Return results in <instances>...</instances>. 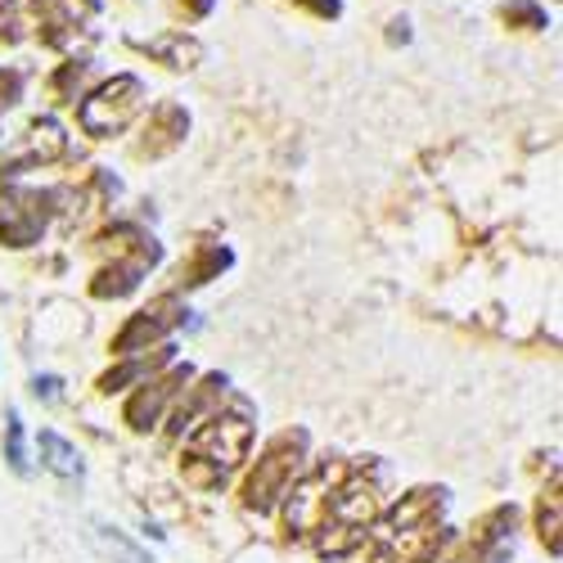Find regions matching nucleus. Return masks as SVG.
<instances>
[{
	"mask_svg": "<svg viewBox=\"0 0 563 563\" xmlns=\"http://www.w3.org/2000/svg\"><path fill=\"white\" fill-rule=\"evenodd\" d=\"M302 451H307V433H285V438H275V442L266 446V455L257 460V474H253L249 487H244L249 509L271 514L279 500H285V492H289V483H294V474H298Z\"/></svg>",
	"mask_w": 563,
	"mask_h": 563,
	"instance_id": "1",
	"label": "nucleus"
},
{
	"mask_svg": "<svg viewBox=\"0 0 563 563\" xmlns=\"http://www.w3.org/2000/svg\"><path fill=\"white\" fill-rule=\"evenodd\" d=\"M140 104H145V81L140 77H113L81 104V126L104 140V135L122 131L140 113Z\"/></svg>",
	"mask_w": 563,
	"mask_h": 563,
	"instance_id": "2",
	"label": "nucleus"
},
{
	"mask_svg": "<svg viewBox=\"0 0 563 563\" xmlns=\"http://www.w3.org/2000/svg\"><path fill=\"white\" fill-rule=\"evenodd\" d=\"M249 451H253V424L240 415H208L203 424L190 433V455L212 460L217 468L244 464Z\"/></svg>",
	"mask_w": 563,
	"mask_h": 563,
	"instance_id": "3",
	"label": "nucleus"
},
{
	"mask_svg": "<svg viewBox=\"0 0 563 563\" xmlns=\"http://www.w3.org/2000/svg\"><path fill=\"white\" fill-rule=\"evenodd\" d=\"M190 365H176L167 379H140V393L126 401V424L135 429V433H145V429H154L158 419H163V410H167V401L176 397V388L180 384H190Z\"/></svg>",
	"mask_w": 563,
	"mask_h": 563,
	"instance_id": "4",
	"label": "nucleus"
},
{
	"mask_svg": "<svg viewBox=\"0 0 563 563\" xmlns=\"http://www.w3.org/2000/svg\"><path fill=\"white\" fill-rule=\"evenodd\" d=\"M289 505H285V519H289V532H316L324 523V505H330V478L324 474H311L302 478L294 492H285Z\"/></svg>",
	"mask_w": 563,
	"mask_h": 563,
	"instance_id": "5",
	"label": "nucleus"
},
{
	"mask_svg": "<svg viewBox=\"0 0 563 563\" xmlns=\"http://www.w3.org/2000/svg\"><path fill=\"white\" fill-rule=\"evenodd\" d=\"M374 514H379V500H374L369 487H343V492H330V505H324V519H334L343 528H365Z\"/></svg>",
	"mask_w": 563,
	"mask_h": 563,
	"instance_id": "6",
	"label": "nucleus"
},
{
	"mask_svg": "<svg viewBox=\"0 0 563 563\" xmlns=\"http://www.w3.org/2000/svg\"><path fill=\"white\" fill-rule=\"evenodd\" d=\"M36 451H41V464L51 468V474H59V478H81L86 474L81 451L64 433H55V429H41L36 433Z\"/></svg>",
	"mask_w": 563,
	"mask_h": 563,
	"instance_id": "7",
	"label": "nucleus"
},
{
	"mask_svg": "<svg viewBox=\"0 0 563 563\" xmlns=\"http://www.w3.org/2000/svg\"><path fill=\"white\" fill-rule=\"evenodd\" d=\"M167 302L163 307H154V311H140V316H131V324L113 339V352L118 356H131V352H145L150 343H158L163 334H167Z\"/></svg>",
	"mask_w": 563,
	"mask_h": 563,
	"instance_id": "8",
	"label": "nucleus"
},
{
	"mask_svg": "<svg viewBox=\"0 0 563 563\" xmlns=\"http://www.w3.org/2000/svg\"><path fill=\"white\" fill-rule=\"evenodd\" d=\"M140 279H145V262H118L109 271H100V279L90 285L96 298H126L140 289Z\"/></svg>",
	"mask_w": 563,
	"mask_h": 563,
	"instance_id": "9",
	"label": "nucleus"
},
{
	"mask_svg": "<svg viewBox=\"0 0 563 563\" xmlns=\"http://www.w3.org/2000/svg\"><path fill=\"white\" fill-rule=\"evenodd\" d=\"M68 150V140H64V126L55 122V118H41V122H32V135H27V163H51V158H59Z\"/></svg>",
	"mask_w": 563,
	"mask_h": 563,
	"instance_id": "10",
	"label": "nucleus"
},
{
	"mask_svg": "<svg viewBox=\"0 0 563 563\" xmlns=\"http://www.w3.org/2000/svg\"><path fill=\"white\" fill-rule=\"evenodd\" d=\"M140 51L163 55L172 68H195V59L203 55V51H199V41H195V36H185V32H172V36H163V41H150V45H140Z\"/></svg>",
	"mask_w": 563,
	"mask_h": 563,
	"instance_id": "11",
	"label": "nucleus"
},
{
	"mask_svg": "<svg viewBox=\"0 0 563 563\" xmlns=\"http://www.w3.org/2000/svg\"><path fill=\"white\" fill-rule=\"evenodd\" d=\"M5 460H10V468L19 478H27L32 474V460H27V429H23V415L10 406L5 410Z\"/></svg>",
	"mask_w": 563,
	"mask_h": 563,
	"instance_id": "12",
	"label": "nucleus"
},
{
	"mask_svg": "<svg viewBox=\"0 0 563 563\" xmlns=\"http://www.w3.org/2000/svg\"><path fill=\"white\" fill-rule=\"evenodd\" d=\"M225 384H230L225 374H208V379H203V388L190 397V406H180V410H176V424H172V429H176V433L195 429V419H199V415H208L212 397H217V393H225Z\"/></svg>",
	"mask_w": 563,
	"mask_h": 563,
	"instance_id": "13",
	"label": "nucleus"
},
{
	"mask_svg": "<svg viewBox=\"0 0 563 563\" xmlns=\"http://www.w3.org/2000/svg\"><path fill=\"white\" fill-rule=\"evenodd\" d=\"M429 509H433V492H415V496L406 500V509L397 505V509L388 514V523H393V528H401V532H410V528H415L419 519H424Z\"/></svg>",
	"mask_w": 563,
	"mask_h": 563,
	"instance_id": "14",
	"label": "nucleus"
},
{
	"mask_svg": "<svg viewBox=\"0 0 563 563\" xmlns=\"http://www.w3.org/2000/svg\"><path fill=\"white\" fill-rule=\"evenodd\" d=\"M154 374V361H135V365H122V369H109L100 379V393H122L126 384H140Z\"/></svg>",
	"mask_w": 563,
	"mask_h": 563,
	"instance_id": "15",
	"label": "nucleus"
},
{
	"mask_svg": "<svg viewBox=\"0 0 563 563\" xmlns=\"http://www.w3.org/2000/svg\"><path fill=\"white\" fill-rule=\"evenodd\" d=\"M230 262H234V257H230V249H212V253L190 271V279H185V285H208V279H212V275H221Z\"/></svg>",
	"mask_w": 563,
	"mask_h": 563,
	"instance_id": "16",
	"label": "nucleus"
},
{
	"mask_svg": "<svg viewBox=\"0 0 563 563\" xmlns=\"http://www.w3.org/2000/svg\"><path fill=\"white\" fill-rule=\"evenodd\" d=\"M541 541H550V554H559V496L550 492V514L541 509Z\"/></svg>",
	"mask_w": 563,
	"mask_h": 563,
	"instance_id": "17",
	"label": "nucleus"
},
{
	"mask_svg": "<svg viewBox=\"0 0 563 563\" xmlns=\"http://www.w3.org/2000/svg\"><path fill=\"white\" fill-rule=\"evenodd\" d=\"M32 397L36 401H59L64 397V379H59V374H36V379H32Z\"/></svg>",
	"mask_w": 563,
	"mask_h": 563,
	"instance_id": "18",
	"label": "nucleus"
},
{
	"mask_svg": "<svg viewBox=\"0 0 563 563\" xmlns=\"http://www.w3.org/2000/svg\"><path fill=\"white\" fill-rule=\"evenodd\" d=\"M100 532H104V541H109V545H113L118 554H126L131 563H150V554H145V550H140L135 541H126V537H122L118 528H100Z\"/></svg>",
	"mask_w": 563,
	"mask_h": 563,
	"instance_id": "19",
	"label": "nucleus"
},
{
	"mask_svg": "<svg viewBox=\"0 0 563 563\" xmlns=\"http://www.w3.org/2000/svg\"><path fill=\"white\" fill-rule=\"evenodd\" d=\"M505 19H519V23H528V27H545V14H541L537 5H528V0H514V5L505 10Z\"/></svg>",
	"mask_w": 563,
	"mask_h": 563,
	"instance_id": "20",
	"label": "nucleus"
}]
</instances>
